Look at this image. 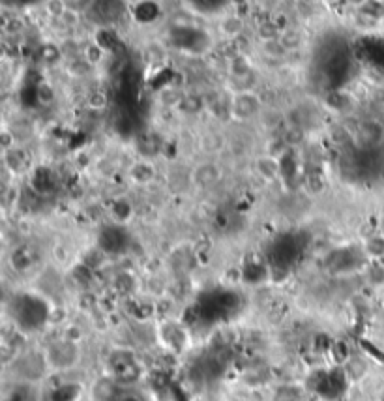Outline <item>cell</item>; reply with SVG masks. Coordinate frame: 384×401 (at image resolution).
I'll return each mask as SVG.
<instances>
[{"label":"cell","mask_w":384,"mask_h":401,"mask_svg":"<svg viewBox=\"0 0 384 401\" xmlns=\"http://www.w3.org/2000/svg\"><path fill=\"white\" fill-rule=\"evenodd\" d=\"M107 369L111 373V379H114L122 387H133L142 377L141 364L137 362L136 354L131 351H114L107 359Z\"/></svg>","instance_id":"cell-1"},{"label":"cell","mask_w":384,"mask_h":401,"mask_svg":"<svg viewBox=\"0 0 384 401\" xmlns=\"http://www.w3.org/2000/svg\"><path fill=\"white\" fill-rule=\"evenodd\" d=\"M45 359H47V364L53 369H57V372H70V369H73L79 364L81 351H79L75 341L62 339V341H57V343L51 345L49 349L45 351Z\"/></svg>","instance_id":"cell-2"},{"label":"cell","mask_w":384,"mask_h":401,"mask_svg":"<svg viewBox=\"0 0 384 401\" xmlns=\"http://www.w3.org/2000/svg\"><path fill=\"white\" fill-rule=\"evenodd\" d=\"M229 109H231V114L236 120H242L244 122V120H251L259 114L261 101L257 98V94H253L251 90H240L235 94Z\"/></svg>","instance_id":"cell-3"},{"label":"cell","mask_w":384,"mask_h":401,"mask_svg":"<svg viewBox=\"0 0 384 401\" xmlns=\"http://www.w3.org/2000/svg\"><path fill=\"white\" fill-rule=\"evenodd\" d=\"M221 169L218 163L205 162L193 169V182L199 188H212L214 184L220 182Z\"/></svg>","instance_id":"cell-4"},{"label":"cell","mask_w":384,"mask_h":401,"mask_svg":"<svg viewBox=\"0 0 384 401\" xmlns=\"http://www.w3.org/2000/svg\"><path fill=\"white\" fill-rule=\"evenodd\" d=\"M227 71L236 81H246L253 75V62L246 53H236L227 60Z\"/></svg>","instance_id":"cell-5"},{"label":"cell","mask_w":384,"mask_h":401,"mask_svg":"<svg viewBox=\"0 0 384 401\" xmlns=\"http://www.w3.org/2000/svg\"><path fill=\"white\" fill-rule=\"evenodd\" d=\"M244 29H246V23L238 14H227L221 17L220 32L225 40L236 42L238 38L244 36Z\"/></svg>","instance_id":"cell-6"},{"label":"cell","mask_w":384,"mask_h":401,"mask_svg":"<svg viewBox=\"0 0 384 401\" xmlns=\"http://www.w3.org/2000/svg\"><path fill=\"white\" fill-rule=\"evenodd\" d=\"M128 175L131 182H136L137 186H149L156 178V167L149 160H139L129 167Z\"/></svg>","instance_id":"cell-7"},{"label":"cell","mask_w":384,"mask_h":401,"mask_svg":"<svg viewBox=\"0 0 384 401\" xmlns=\"http://www.w3.org/2000/svg\"><path fill=\"white\" fill-rule=\"evenodd\" d=\"M253 167H255L257 175H261L264 180H276L279 176V160L274 158L270 154H263L257 158L253 162Z\"/></svg>","instance_id":"cell-8"},{"label":"cell","mask_w":384,"mask_h":401,"mask_svg":"<svg viewBox=\"0 0 384 401\" xmlns=\"http://www.w3.org/2000/svg\"><path fill=\"white\" fill-rule=\"evenodd\" d=\"M122 390V385H118L114 379H101L94 385V400L96 401H114Z\"/></svg>","instance_id":"cell-9"},{"label":"cell","mask_w":384,"mask_h":401,"mask_svg":"<svg viewBox=\"0 0 384 401\" xmlns=\"http://www.w3.org/2000/svg\"><path fill=\"white\" fill-rule=\"evenodd\" d=\"M279 43L283 45L287 53H294L304 45V34L296 29H283L279 34Z\"/></svg>","instance_id":"cell-10"},{"label":"cell","mask_w":384,"mask_h":401,"mask_svg":"<svg viewBox=\"0 0 384 401\" xmlns=\"http://www.w3.org/2000/svg\"><path fill=\"white\" fill-rule=\"evenodd\" d=\"M12 265H14L15 270H21V272L29 270L34 265V252L29 246L17 247L12 255Z\"/></svg>","instance_id":"cell-11"},{"label":"cell","mask_w":384,"mask_h":401,"mask_svg":"<svg viewBox=\"0 0 384 401\" xmlns=\"http://www.w3.org/2000/svg\"><path fill=\"white\" fill-rule=\"evenodd\" d=\"M68 10L70 8L66 4V0H43V12L53 21H60Z\"/></svg>","instance_id":"cell-12"},{"label":"cell","mask_w":384,"mask_h":401,"mask_svg":"<svg viewBox=\"0 0 384 401\" xmlns=\"http://www.w3.org/2000/svg\"><path fill=\"white\" fill-rule=\"evenodd\" d=\"M199 145L207 154H216V152H220L221 148H223V137L218 132H207L201 137Z\"/></svg>","instance_id":"cell-13"},{"label":"cell","mask_w":384,"mask_h":401,"mask_svg":"<svg viewBox=\"0 0 384 401\" xmlns=\"http://www.w3.org/2000/svg\"><path fill=\"white\" fill-rule=\"evenodd\" d=\"M113 218L118 221V223H126L133 216V206L129 203L128 199H118L116 203L113 204Z\"/></svg>","instance_id":"cell-14"},{"label":"cell","mask_w":384,"mask_h":401,"mask_svg":"<svg viewBox=\"0 0 384 401\" xmlns=\"http://www.w3.org/2000/svg\"><path fill=\"white\" fill-rule=\"evenodd\" d=\"M257 34H259V38H261V42L268 43V42H274V40H279L281 30H279V27L274 21H264L259 25Z\"/></svg>","instance_id":"cell-15"},{"label":"cell","mask_w":384,"mask_h":401,"mask_svg":"<svg viewBox=\"0 0 384 401\" xmlns=\"http://www.w3.org/2000/svg\"><path fill=\"white\" fill-rule=\"evenodd\" d=\"M177 109H180L182 113L197 114L205 109V101H203V98H199V96H184Z\"/></svg>","instance_id":"cell-16"},{"label":"cell","mask_w":384,"mask_h":401,"mask_svg":"<svg viewBox=\"0 0 384 401\" xmlns=\"http://www.w3.org/2000/svg\"><path fill=\"white\" fill-rule=\"evenodd\" d=\"M103 57H105V49H103L98 42L88 43L85 47V53H83V58L92 64L94 68L103 60Z\"/></svg>","instance_id":"cell-17"},{"label":"cell","mask_w":384,"mask_h":401,"mask_svg":"<svg viewBox=\"0 0 384 401\" xmlns=\"http://www.w3.org/2000/svg\"><path fill=\"white\" fill-rule=\"evenodd\" d=\"M0 147H2V152H10V150L17 148V137H15V134L10 127H2V132H0Z\"/></svg>","instance_id":"cell-18"},{"label":"cell","mask_w":384,"mask_h":401,"mask_svg":"<svg viewBox=\"0 0 384 401\" xmlns=\"http://www.w3.org/2000/svg\"><path fill=\"white\" fill-rule=\"evenodd\" d=\"M68 70H70L71 75H75V77H85V75H88V73L94 70V66L88 62V60H85V58H79L77 64L73 60Z\"/></svg>","instance_id":"cell-19"},{"label":"cell","mask_w":384,"mask_h":401,"mask_svg":"<svg viewBox=\"0 0 384 401\" xmlns=\"http://www.w3.org/2000/svg\"><path fill=\"white\" fill-rule=\"evenodd\" d=\"M263 49H264V55L270 58H283L285 55H287V51H285V47L279 43V40H274V42H268V43H263Z\"/></svg>","instance_id":"cell-20"},{"label":"cell","mask_w":384,"mask_h":401,"mask_svg":"<svg viewBox=\"0 0 384 401\" xmlns=\"http://www.w3.org/2000/svg\"><path fill=\"white\" fill-rule=\"evenodd\" d=\"M366 252H368L371 257H383L384 255V239L383 236H373V239L368 240V244H366Z\"/></svg>","instance_id":"cell-21"},{"label":"cell","mask_w":384,"mask_h":401,"mask_svg":"<svg viewBox=\"0 0 384 401\" xmlns=\"http://www.w3.org/2000/svg\"><path fill=\"white\" fill-rule=\"evenodd\" d=\"M114 401H146V398L136 390V388L129 387H122V390L118 392V396L114 398Z\"/></svg>","instance_id":"cell-22"},{"label":"cell","mask_w":384,"mask_h":401,"mask_svg":"<svg viewBox=\"0 0 384 401\" xmlns=\"http://www.w3.org/2000/svg\"><path fill=\"white\" fill-rule=\"evenodd\" d=\"M368 280H370L371 285H375V287L384 285V267H381V265H373V267L370 268V272H368Z\"/></svg>","instance_id":"cell-23"},{"label":"cell","mask_w":384,"mask_h":401,"mask_svg":"<svg viewBox=\"0 0 384 401\" xmlns=\"http://www.w3.org/2000/svg\"><path fill=\"white\" fill-rule=\"evenodd\" d=\"M107 106V94L105 92H94L92 96L88 98V107L94 111H101Z\"/></svg>","instance_id":"cell-24"},{"label":"cell","mask_w":384,"mask_h":401,"mask_svg":"<svg viewBox=\"0 0 384 401\" xmlns=\"http://www.w3.org/2000/svg\"><path fill=\"white\" fill-rule=\"evenodd\" d=\"M66 4H68V8L70 10H73V12H85L86 8H90L94 4V0H66Z\"/></svg>","instance_id":"cell-25"},{"label":"cell","mask_w":384,"mask_h":401,"mask_svg":"<svg viewBox=\"0 0 384 401\" xmlns=\"http://www.w3.org/2000/svg\"><path fill=\"white\" fill-rule=\"evenodd\" d=\"M79 12H73V10H68V12H66V15L64 17H62V19H60V23H64L66 27H75V25H77L79 23Z\"/></svg>","instance_id":"cell-26"},{"label":"cell","mask_w":384,"mask_h":401,"mask_svg":"<svg viewBox=\"0 0 384 401\" xmlns=\"http://www.w3.org/2000/svg\"><path fill=\"white\" fill-rule=\"evenodd\" d=\"M343 2H345V4H347V6H350V8L362 10V8L366 6V4H368L370 0H343Z\"/></svg>","instance_id":"cell-27"}]
</instances>
